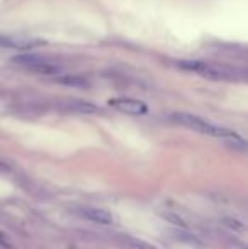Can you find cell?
<instances>
[{
    "label": "cell",
    "instance_id": "6da1fadb",
    "mask_svg": "<svg viewBox=\"0 0 248 249\" xmlns=\"http://www.w3.org/2000/svg\"><path fill=\"white\" fill-rule=\"evenodd\" d=\"M172 119L175 122H179V124L192 129V131L202 132V134H208V136H214V138L226 139L231 146H238V148L245 149V139H243L240 134H236L235 131H231V129L216 125V124H212V122L204 121V119L199 117V115H192V114H187V112H175V114H172Z\"/></svg>",
    "mask_w": 248,
    "mask_h": 249
},
{
    "label": "cell",
    "instance_id": "7a4b0ae2",
    "mask_svg": "<svg viewBox=\"0 0 248 249\" xmlns=\"http://www.w3.org/2000/svg\"><path fill=\"white\" fill-rule=\"evenodd\" d=\"M179 66L187 71L197 73L209 80H238L242 75L236 68L225 65H214V63H204V61H179Z\"/></svg>",
    "mask_w": 248,
    "mask_h": 249
},
{
    "label": "cell",
    "instance_id": "3957f363",
    "mask_svg": "<svg viewBox=\"0 0 248 249\" xmlns=\"http://www.w3.org/2000/svg\"><path fill=\"white\" fill-rule=\"evenodd\" d=\"M14 63L24 66L29 71L34 73H41V75L46 76H55L63 73V63L58 59L48 58V56H41V54H20L14 58Z\"/></svg>",
    "mask_w": 248,
    "mask_h": 249
},
{
    "label": "cell",
    "instance_id": "277c9868",
    "mask_svg": "<svg viewBox=\"0 0 248 249\" xmlns=\"http://www.w3.org/2000/svg\"><path fill=\"white\" fill-rule=\"evenodd\" d=\"M109 105L116 110L129 115H143L148 112V105L136 99H113L109 100Z\"/></svg>",
    "mask_w": 248,
    "mask_h": 249
},
{
    "label": "cell",
    "instance_id": "5b68a950",
    "mask_svg": "<svg viewBox=\"0 0 248 249\" xmlns=\"http://www.w3.org/2000/svg\"><path fill=\"white\" fill-rule=\"evenodd\" d=\"M78 212L82 217H85V219L92 220V222H95V224H102V226L113 224V215L104 209H92V207H87V209H80Z\"/></svg>",
    "mask_w": 248,
    "mask_h": 249
},
{
    "label": "cell",
    "instance_id": "8992f818",
    "mask_svg": "<svg viewBox=\"0 0 248 249\" xmlns=\"http://www.w3.org/2000/svg\"><path fill=\"white\" fill-rule=\"evenodd\" d=\"M41 43L33 39H22V37H2L0 39V46L12 48V50H29V48L39 46Z\"/></svg>",
    "mask_w": 248,
    "mask_h": 249
},
{
    "label": "cell",
    "instance_id": "52a82bcc",
    "mask_svg": "<svg viewBox=\"0 0 248 249\" xmlns=\"http://www.w3.org/2000/svg\"><path fill=\"white\" fill-rule=\"evenodd\" d=\"M55 82L65 87H73V89H89L90 87V83L85 78L76 75H61L60 73V75H55Z\"/></svg>",
    "mask_w": 248,
    "mask_h": 249
},
{
    "label": "cell",
    "instance_id": "ba28073f",
    "mask_svg": "<svg viewBox=\"0 0 248 249\" xmlns=\"http://www.w3.org/2000/svg\"><path fill=\"white\" fill-rule=\"evenodd\" d=\"M63 105H65L68 110L80 112V114H97V112H99V108H97L94 104L82 102V100H70V102H65Z\"/></svg>",
    "mask_w": 248,
    "mask_h": 249
},
{
    "label": "cell",
    "instance_id": "9c48e42d",
    "mask_svg": "<svg viewBox=\"0 0 248 249\" xmlns=\"http://www.w3.org/2000/svg\"><path fill=\"white\" fill-rule=\"evenodd\" d=\"M219 222H221L226 229L233 231V232H245V226H243V222L238 219H233V217H223Z\"/></svg>",
    "mask_w": 248,
    "mask_h": 249
},
{
    "label": "cell",
    "instance_id": "30bf717a",
    "mask_svg": "<svg viewBox=\"0 0 248 249\" xmlns=\"http://www.w3.org/2000/svg\"><path fill=\"white\" fill-rule=\"evenodd\" d=\"M173 236L177 237V241H180V243H186L189 246H194V248H204V244L201 243V239L195 236H192V234H187V232H175Z\"/></svg>",
    "mask_w": 248,
    "mask_h": 249
},
{
    "label": "cell",
    "instance_id": "8fae6325",
    "mask_svg": "<svg viewBox=\"0 0 248 249\" xmlns=\"http://www.w3.org/2000/svg\"><path fill=\"white\" fill-rule=\"evenodd\" d=\"M162 217L167 220V222L173 224V226L182 227V229H187V222L180 215H177L175 212H162Z\"/></svg>",
    "mask_w": 248,
    "mask_h": 249
},
{
    "label": "cell",
    "instance_id": "7c38bea8",
    "mask_svg": "<svg viewBox=\"0 0 248 249\" xmlns=\"http://www.w3.org/2000/svg\"><path fill=\"white\" fill-rule=\"evenodd\" d=\"M124 243L129 244V246H131L133 249H156L155 246H152V244L145 243V241L136 239V237H129V236L124 237Z\"/></svg>",
    "mask_w": 248,
    "mask_h": 249
},
{
    "label": "cell",
    "instance_id": "4fadbf2b",
    "mask_svg": "<svg viewBox=\"0 0 248 249\" xmlns=\"http://www.w3.org/2000/svg\"><path fill=\"white\" fill-rule=\"evenodd\" d=\"M0 244H2L3 248H9V249H10V244H9V241H7V237L3 236L2 232H0Z\"/></svg>",
    "mask_w": 248,
    "mask_h": 249
},
{
    "label": "cell",
    "instance_id": "5bb4252c",
    "mask_svg": "<svg viewBox=\"0 0 248 249\" xmlns=\"http://www.w3.org/2000/svg\"><path fill=\"white\" fill-rule=\"evenodd\" d=\"M9 170H10V168L7 166V164L3 163V161H0V173H7Z\"/></svg>",
    "mask_w": 248,
    "mask_h": 249
}]
</instances>
